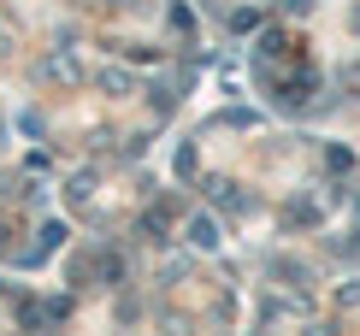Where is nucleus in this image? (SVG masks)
<instances>
[{
    "mask_svg": "<svg viewBox=\"0 0 360 336\" xmlns=\"http://www.w3.org/2000/svg\"><path fill=\"white\" fill-rule=\"evenodd\" d=\"M189 236L201 242V248H213V242H219V231H213V219H195V224H189Z\"/></svg>",
    "mask_w": 360,
    "mask_h": 336,
    "instance_id": "nucleus-1",
    "label": "nucleus"
}]
</instances>
